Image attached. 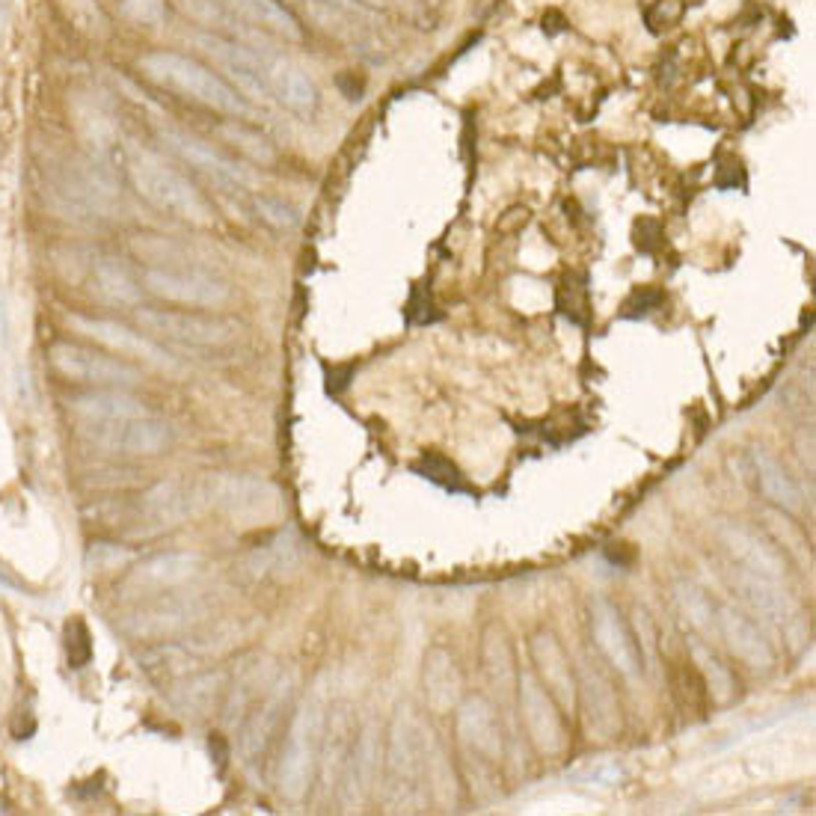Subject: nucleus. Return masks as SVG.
I'll return each mask as SVG.
<instances>
[{
  "label": "nucleus",
  "instance_id": "1",
  "mask_svg": "<svg viewBox=\"0 0 816 816\" xmlns=\"http://www.w3.org/2000/svg\"><path fill=\"white\" fill-rule=\"evenodd\" d=\"M126 173L128 182L137 194L143 196L149 205H155L161 211L173 217H182L187 224L196 226H211L215 224V211L211 205L199 194V187L164 164V157H157L155 152L146 149H131L126 155Z\"/></svg>",
  "mask_w": 816,
  "mask_h": 816
},
{
  "label": "nucleus",
  "instance_id": "2",
  "mask_svg": "<svg viewBox=\"0 0 816 816\" xmlns=\"http://www.w3.org/2000/svg\"><path fill=\"white\" fill-rule=\"evenodd\" d=\"M431 739L413 709L401 707L392 721L387 751V805L389 810H418L428 796Z\"/></svg>",
  "mask_w": 816,
  "mask_h": 816
},
{
  "label": "nucleus",
  "instance_id": "3",
  "mask_svg": "<svg viewBox=\"0 0 816 816\" xmlns=\"http://www.w3.org/2000/svg\"><path fill=\"white\" fill-rule=\"evenodd\" d=\"M140 68H143V75L149 80L194 98L205 108L220 110L226 117H247L250 113L247 101L238 96V89L229 80H224L217 72L203 66L199 59L185 57L178 51H149V54L140 57Z\"/></svg>",
  "mask_w": 816,
  "mask_h": 816
},
{
  "label": "nucleus",
  "instance_id": "4",
  "mask_svg": "<svg viewBox=\"0 0 816 816\" xmlns=\"http://www.w3.org/2000/svg\"><path fill=\"white\" fill-rule=\"evenodd\" d=\"M324 725H327V709L322 695H309L294 712L282 749L280 790L292 802H301L309 793L312 772L318 766V754L324 749Z\"/></svg>",
  "mask_w": 816,
  "mask_h": 816
},
{
  "label": "nucleus",
  "instance_id": "5",
  "mask_svg": "<svg viewBox=\"0 0 816 816\" xmlns=\"http://www.w3.org/2000/svg\"><path fill=\"white\" fill-rule=\"evenodd\" d=\"M205 505H215L241 523H264L280 514V490L259 476H238V472H215L199 481Z\"/></svg>",
  "mask_w": 816,
  "mask_h": 816
},
{
  "label": "nucleus",
  "instance_id": "6",
  "mask_svg": "<svg viewBox=\"0 0 816 816\" xmlns=\"http://www.w3.org/2000/svg\"><path fill=\"white\" fill-rule=\"evenodd\" d=\"M134 322L155 339L194 345V348H220L238 339L241 327L224 315H203V312L182 309H152L140 306L134 312Z\"/></svg>",
  "mask_w": 816,
  "mask_h": 816
},
{
  "label": "nucleus",
  "instance_id": "7",
  "mask_svg": "<svg viewBox=\"0 0 816 816\" xmlns=\"http://www.w3.org/2000/svg\"><path fill=\"white\" fill-rule=\"evenodd\" d=\"M48 360L66 380H78V383H89V387L131 389L143 380L140 369H134L131 362L119 360L105 350L89 348V345H80V341H54L48 348Z\"/></svg>",
  "mask_w": 816,
  "mask_h": 816
},
{
  "label": "nucleus",
  "instance_id": "8",
  "mask_svg": "<svg viewBox=\"0 0 816 816\" xmlns=\"http://www.w3.org/2000/svg\"><path fill=\"white\" fill-rule=\"evenodd\" d=\"M516 698H520V719L523 728L544 758H558L567 746L562 712L546 686L537 681L532 671L516 674Z\"/></svg>",
  "mask_w": 816,
  "mask_h": 816
},
{
  "label": "nucleus",
  "instance_id": "9",
  "mask_svg": "<svg viewBox=\"0 0 816 816\" xmlns=\"http://www.w3.org/2000/svg\"><path fill=\"white\" fill-rule=\"evenodd\" d=\"M89 443L108 451H122V455L152 457L161 455L173 443V428L155 413L134 418H117V422H84L80 431Z\"/></svg>",
  "mask_w": 816,
  "mask_h": 816
},
{
  "label": "nucleus",
  "instance_id": "10",
  "mask_svg": "<svg viewBox=\"0 0 816 816\" xmlns=\"http://www.w3.org/2000/svg\"><path fill=\"white\" fill-rule=\"evenodd\" d=\"M143 289L152 297L178 306H224L229 301V285L199 268H146Z\"/></svg>",
  "mask_w": 816,
  "mask_h": 816
},
{
  "label": "nucleus",
  "instance_id": "11",
  "mask_svg": "<svg viewBox=\"0 0 816 816\" xmlns=\"http://www.w3.org/2000/svg\"><path fill=\"white\" fill-rule=\"evenodd\" d=\"M68 324L80 333V336H87L101 348L117 350L119 357H140V360L152 362L157 369H178V362L170 350H164L161 345L143 336V333H134L131 327L119 322H108V318H89V315H72Z\"/></svg>",
  "mask_w": 816,
  "mask_h": 816
},
{
  "label": "nucleus",
  "instance_id": "12",
  "mask_svg": "<svg viewBox=\"0 0 816 816\" xmlns=\"http://www.w3.org/2000/svg\"><path fill=\"white\" fill-rule=\"evenodd\" d=\"M199 45H203L205 54H211L238 80V87L247 96L273 101L271 84H268V63H271V57H262V54H255L253 48H247L241 42L224 40V36H199Z\"/></svg>",
  "mask_w": 816,
  "mask_h": 816
},
{
  "label": "nucleus",
  "instance_id": "13",
  "mask_svg": "<svg viewBox=\"0 0 816 816\" xmlns=\"http://www.w3.org/2000/svg\"><path fill=\"white\" fill-rule=\"evenodd\" d=\"M157 134H161V140H164L166 149H170L173 155H178L182 161L196 166V170L208 175L211 182H217L220 187H232V191L238 187V191H243V185H247V173H243L235 161L220 155L211 143H205L199 137L185 134V131H178V128H161Z\"/></svg>",
  "mask_w": 816,
  "mask_h": 816
},
{
  "label": "nucleus",
  "instance_id": "14",
  "mask_svg": "<svg viewBox=\"0 0 816 816\" xmlns=\"http://www.w3.org/2000/svg\"><path fill=\"white\" fill-rule=\"evenodd\" d=\"M591 632L602 656L612 662L621 674L635 677L642 671V653H639L627 623L621 621V614L609 600L591 602Z\"/></svg>",
  "mask_w": 816,
  "mask_h": 816
},
{
  "label": "nucleus",
  "instance_id": "15",
  "mask_svg": "<svg viewBox=\"0 0 816 816\" xmlns=\"http://www.w3.org/2000/svg\"><path fill=\"white\" fill-rule=\"evenodd\" d=\"M199 505H203L199 485H187V481L173 478V481H157L155 487H149L137 502V514L157 529H166V525L185 523Z\"/></svg>",
  "mask_w": 816,
  "mask_h": 816
},
{
  "label": "nucleus",
  "instance_id": "16",
  "mask_svg": "<svg viewBox=\"0 0 816 816\" xmlns=\"http://www.w3.org/2000/svg\"><path fill=\"white\" fill-rule=\"evenodd\" d=\"M203 567V555L196 553H157L149 555L137 564L134 570L126 576L122 588L137 594L149 591H164V588H175V585L187 583L196 570Z\"/></svg>",
  "mask_w": 816,
  "mask_h": 816
},
{
  "label": "nucleus",
  "instance_id": "17",
  "mask_svg": "<svg viewBox=\"0 0 816 816\" xmlns=\"http://www.w3.org/2000/svg\"><path fill=\"white\" fill-rule=\"evenodd\" d=\"M532 660L537 665V681L544 683L558 707L570 712L576 707V689L579 686H576L570 660H567V653H564L553 632H537L535 642H532Z\"/></svg>",
  "mask_w": 816,
  "mask_h": 816
},
{
  "label": "nucleus",
  "instance_id": "18",
  "mask_svg": "<svg viewBox=\"0 0 816 816\" xmlns=\"http://www.w3.org/2000/svg\"><path fill=\"white\" fill-rule=\"evenodd\" d=\"M196 614H203L199 602L185 600V597H175V594H164L157 600L140 606L137 612H131L122 621L128 632L134 635H143V639H152V635H170V632L182 630L187 623L194 621Z\"/></svg>",
  "mask_w": 816,
  "mask_h": 816
},
{
  "label": "nucleus",
  "instance_id": "19",
  "mask_svg": "<svg viewBox=\"0 0 816 816\" xmlns=\"http://www.w3.org/2000/svg\"><path fill=\"white\" fill-rule=\"evenodd\" d=\"M457 737L467 742L469 749L487 760H502V728L496 719V709L485 698H467L457 704Z\"/></svg>",
  "mask_w": 816,
  "mask_h": 816
},
{
  "label": "nucleus",
  "instance_id": "20",
  "mask_svg": "<svg viewBox=\"0 0 816 816\" xmlns=\"http://www.w3.org/2000/svg\"><path fill=\"white\" fill-rule=\"evenodd\" d=\"M716 630L721 632V639L728 642L730 653L742 660L749 668L769 671L775 662V653L769 648L766 635L754 627L737 609H716Z\"/></svg>",
  "mask_w": 816,
  "mask_h": 816
},
{
  "label": "nucleus",
  "instance_id": "21",
  "mask_svg": "<svg viewBox=\"0 0 816 816\" xmlns=\"http://www.w3.org/2000/svg\"><path fill=\"white\" fill-rule=\"evenodd\" d=\"M68 410L80 422H117V418L149 416L152 413L146 407V401L134 399V395H128L126 389L117 387H96L93 392L72 395L68 399Z\"/></svg>",
  "mask_w": 816,
  "mask_h": 816
},
{
  "label": "nucleus",
  "instance_id": "22",
  "mask_svg": "<svg viewBox=\"0 0 816 816\" xmlns=\"http://www.w3.org/2000/svg\"><path fill=\"white\" fill-rule=\"evenodd\" d=\"M422 683H425V700H428V707L437 716H446V712H451L460 704L464 681H460L455 656L446 648H431L428 656H425Z\"/></svg>",
  "mask_w": 816,
  "mask_h": 816
},
{
  "label": "nucleus",
  "instance_id": "23",
  "mask_svg": "<svg viewBox=\"0 0 816 816\" xmlns=\"http://www.w3.org/2000/svg\"><path fill=\"white\" fill-rule=\"evenodd\" d=\"M285 698H289V681H280L268 695H262L259 707L243 719L241 725V754L247 760L259 758L268 746V739L273 737V730L280 725L282 709H285Z\"/></svg>",
  "mask_w": 816,
  "mask_h": 816
},
{
  "label": "nucleus",
  "instance_id": "24",
  "mask_svg": "<svg viewBox=\"0 0 816 816\" xmlns=\"http://www.w3.org/2000/svg\"><path fill=\"white\" fill-rule=\"evenodd\" d=\"M268 84H271L273 101H280L282 108H289L292 113L309 117L312 110L318 108V89L312 84L303 68L285 63V59L271 57L268 63Z\"/></svg>",
  "mask_w": 816,
  "mask_h": 816
},
{
  "label": "nucleus",
  "instance_id": "25",
  "mask_svg": "<svg viewBox=\"0 0 816 816\" xmlns=\"http://www.w3.org/2000/svg\"><path fill=\"white\" fill-rule=\"evenodd\" d=\"M721 541L730 550V555L742 562V567H749L754 574L772 576V579H781L784 574V558L777 553L775 546H769L766 541H760V535L742 529V525H721L719 529Z\"/></svg>",
  "mask_w": 816,
  "mask_h": 816
},
{
  "label": "nucleus",
  "instance_id": "26",
  "mask_svg": "<svg viewBox=\"0 0 816 816\" xmlns=\"http://www.w3.org/2000/svg\"><path fill=\"white\" fill-rule=\"evenodd\" d=\"M737 588L742 597L758 609L769 623H787L793 614V602H790L787 591L777 585V579L763 574H754L749 567L737 570Z\"/></svg>",
  "mask_w": 816,
  "mask_h": 816
},
{
  "label": "nucleus",
  "instance_id": "27",
  "mask_svg": "<svg viewBox=\"0 0 816 816\" xmlns=\"http://www.w3.org/2000/svg\"><path fill=\"white\" fill-rule=\"evenodd\" d=\"M751 467H754V478H758L760 493L766 496L772 505H777L781 511H790V514L802 511V505H805L802 490H798L796 481L787 476V469L781 467L775 457L754 448V451H751Z\"/></svg>",
  "mask_w": 816,
  "mask_h": 816
},
{
  "label": "nucleus",
  "instance_id": "28",
  "mask_svg": "<svg viewBox=\"0 0 816 816\" xmlns=\"http://www.w3.org/2000/svg\"><path fill=\"white\" fill-rule=\"evenodd\" d=\"M232 7L241 12L243 19H250L259 28L271 30L273 36H282L289 42L303 40L301 21L294 19L292 10H285L280 0H232Z\"/></svg>",
  "mask_w": 816,
  "mask_h": 816
},
{
  "label": "nucleus",
  "instance_id": "29",
  "mask_svg": "<svg viewBox=\"0 0 816 816\" xmlns=\"http://www.w3.org/2000/svg\"><path fill=\"white\" fill-rule=\"evenodd\" d=\"M93 282L101 301L119 303V306H137L140 303V285L131 280V273L113 259H101L93 271Z\"/></svg>",
  "mask_w": 816,
  "mask_h": 816
},
{
  "label": "nucleus",
  "instance_id": "30",
  "mask_svg": "<svg viewBox=\"0 0 816 816\" xmlns=\"http://www.w3.org/2000/svg\"><path fill=\"white\" fill-rule=\"evenodd\" d=\"M194 660H191V651L178 648V644H157L152 651H146L140 656V668L146 671L149 677L157 683H170L175 677H185L191 671Z\"/></svg>",
  "mask_w": 816,
  "mask_h": 816
},
{
  "label": "nucleus",
  "instance_id": "31",
  "mask_svg": "<svg viewBox=\"0 0 816 816\" xmlns=\"http://www.w3.org/2000/svg\"><path fill=\"white\" fill-rule=\"evenodd\" d=\"M689 653L695 665L700 668V674H704L712 698L719 700V704H728L733 698V692H737V683H733V674L728 671V665H721L719 656L709 651L700 639H689Z\"/></svg>",
  "mask_w": 816,
  "mask_h": 816
},
{
  "label": "nucleus",
  "instance_id": "32",
  "mask_svg": "<svg viewBox=\"0 0 816 816\" xmlns=\"http://www.w3.org/2000/svg\"><path fill=\"white\" fill-rule=\"evenodd\" d=\"M374 772H378V737H374V728H366L360 737H357L353 751H350V777H348L350 793L369 790Z\"/></svg>",
  "mask_w": 816,
  "mask_h": 816
},
{
  "label": "nucleus",
  "instance_id": "33",
  "mask_svg": "<svg viewBox=\"0 0 816 816\" xmlns=\"http://www.w3.org/2000/svg\"><path fill=\"white\" fill-rule=\"evenodd\" d=\"M220 134H224L235 149H241L250 161H259V164H273V161H276V149L271 146V140H268L262 131L243 126L241 119H232V122L220 126Z\"/></svg>",
  "mask_w": 816,
  "mask_h": 816
},
{
  "label": "nucleus",
  "instance_id": "34",
  "mask_svg": "<svg viewBox=\"0 0 816 816\" xmlns=\"http://www.w3.org/2000/svg\"><path fill=\"white\" fill-rule=\"evenodd\" d=\"M674 594H677V602H681L686 621H689L695 630H700V632L716 630V606L709 602V597L700 591L698 585L677 583Z\"/></svg>",
  "mask_w": 816,
  "mask_h": 816
},
{
  "label": "nucleus",
  "instance_id": "35",
  "mask_svg": "<svg viewBox=\"0 0 816 816\" xmlns=\"http://www.w3.org/2000/svg\"><path fill=\"white\" fill-rule=\"evenodd\" d=\"M224 686V677L220 674H196L194 681L187 683L185 689L175 695V707L182 709V712H194V716H203L205 709L211 707V700H215L217 689Z\"/></svg>",
  "mask_w": 816,
  "mask_h": 816
},
{
  "label": "nucleus",
  "instance_id": "36",
  "mask_svg": "<svg viewBox=\"0 0 816 816\" xmlns=\"http://www.w3.org/2000/svg\"><path fill=\"white\" fill-rule=\"evenodd\" d=\"M623 777L621 763H614V760H597V763H588V766L576 769L574 775H567V781H574V784H583V787H614L618 781Z\"/></svg>",
  "mask_w": 816,
  "mask_h": 816
},
{
  "label": "nucleus",
  "instance_id": "37",
  "mask_svg": "<svg viewBox=\"0 0 816 816\" xmlns=\"http://www.w3.org/2000/svg\"><path fill=\"white\" fill-rule=\"evenodd\" d=\"M253 205L259 217L268 220L271 226H276V229H294L297 220H301L292 205H285L282 199H273V196H255Z\"/></svg>",
  "mask_w": 816,
  "mask_h": 816
},
{
  "label": "nucleus",
  "instance_id": "38",
  "mask_svg": "<svg viewBox=\"0 0 816 816\" xmlns=\"http://www.w3.org/2000/svg\"><path fill=\"white\" fill-rule=\"evenodd\" d=\"M66 651L72 668H84L93 660V644H89V630L84 621H72L66 627Z\"/></svg>",
  "mask_w": 816,
  "mask_h": 816
},
{
  "label": "nucleus",
  "instance_id": "39",
  "mask_svg": "<svg viewBox=\"0 0 816 816\" xmlns=\"http://www.w3.org/2000/svg\"><path fill=\"white\" fill-rule=\"evenodd\" d=\"M122 15L134 21V24H161L166 15V7L164 0H126Z\"/></svg>",
  "mask_w": 816,
  "mask_h": 816
},
{
  "label": "nucleus",
  "instance_id": "40",
  "mask_svg": "<svg viewBox=\"0 0 816 816\" xmlns=\"http://www.w3.org/2000/svg\"><path fill=\"white\" fill-rule=\"evenodd\" d=\"M126 558V553L117 544H93L87 553L89 570H105L108 564H119Z\"/></svg>",
  "mask_w": 816,
  "mask_h": 816
},
{
  "label": "nucleus",
  "instance_id": "41",
  "mask_svg": "<svg viewBox=\"0 0 816 816\" xmlns=\"http://www.w3.org/2000/svg\"><path fill=\"white\" fill-rule=\"evenodd\" d=\"M0 585H7V588H12V591H28V585L21 583L15 574H10V567H7V564H0Z\"/></svg>",
  "mask_w": 816,
  "mask_h": 816
},
{
  "label": "nucleus",
  "instance_id": "42",
  "mask_svg": "<svg viewBox=\"0 0 816 816\" xmlns=\"http://www.w3.org/2000/svg\"><path fill=\"white\" fill-rule=\"evenodd\" d=\"M10 336V312H7V294L0 292V341Z\"/></svg>",
  "mask_w": 816,
  "mask_h": 816
}]
</instances>
